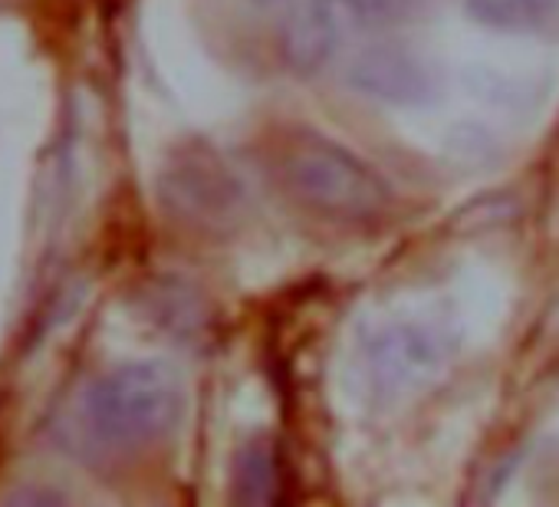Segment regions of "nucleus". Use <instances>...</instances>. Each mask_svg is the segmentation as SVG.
<instances>
[{
    "instance_id": "nucleus-1",
    "label": "nucleus",
    "mask_w": 559,
    "mask_h": 507,
    "mask_svg": "<svg viewBox=\"0 0 559 507\" xmlns=\"http://www.w3.org/2000/svg\"><path fill=\"white\" fill-rule=\"evenodd\" d=\"M185 415V386L165 363H126L86 386L76 418L103 451H139L162 441Z\"/></svg>"
},
{
    "instance_id": "nucleus-2",
    "label": "nucleus",
    "mask_w": 559,
    "mask_h": 507,
    "mask_svg": "<svg viewBox=\"0 0 559 507\" xmlns=\"http://www.w3.org/2000/svg\"><path fill=\"white\" fill-rule=\"evenodd\" d=\"M280 172L300 204L330 221L359 224L392 208L389 181L353 149L317 132H300L287 142Z\"/></svg>"
},
{
    "instance_id": "nucleus-3",
    "label": "nucleus",
    "mask_w": 559,
    "mask_h": 507,
    "mask_svg": "<svg viewBox=\"0 0 559 507\" xmlns=\"http://www.w3.org/2000/svg\"><path fill=\"white\" fill-rule=\"evenodd\" d=\"M451 353V340L431 323H392L366 346V376L376 392L402 396L435 376Z\"/></svg>"
},
{
    "instance_id": "nucleus-4",
    "label": "nucleus",
    "mask_w": 559,
    "mask_h": 507,
    "mask_svg": "<svg viewBox=\"0 0 559 507\" xmlns=\"http://www.w3.org/2000/svg\"><path fill=\"white\" fill-rule=\"evenodd\" d=\"M340 47V17L333 0H300L280 31V50L297 73L323 70Z\"/></svg>"
},
{
    "instance_id": "nucleus-5",
    "label": "nucleus",
    "mask_w": 559,
    "mask_h": 507,
    "mask_svg": "<svg viewBox=\"0 0 559 507\" xmlns=\"http://www.w3.org/2000/svg\"><path fill=\"white\" fill-rule=\"evenodd\" d=\"M349 80L356 90L389 103H412L425 93V67L392 44L359 54L349 67Z\"/></svg>"
},
{
    "instance_id": "nucleus-6",
    "label": "nucleus",
    "mask_w": 559,
    "mask_h": 507,
    "mask_svg": "<svg viewBox=\"0 0 559 507\" xmlns=\"http://www.w3.org/2000/svg\"><path fill=\"white\" fill-rule=\"evenodd\" d=\"M168 191L175 194V208L191 214V217H221L230 214L234 201H237V181L221 168V165H201L191 162L188 168H181Z\"/></svg>"
},
{
    "instance_id": "nucleus-7",
    "label": "nucleus",
    "mask_w": 559,
    "mask_h": 507,
    "mask_svg": "<svg viewBox=\"0 0 559 507\" xmlns=\"http://www.w3.org/2000/svg\"><path fill=\"white\" fill-rule=\"evenodd\" d=\"M467 14L493 31L543 34L559 27V0H467Z\"/></svg>"
},
{
    "instance_id": "nucleus-8",
    "label": "nucleus",
    "mask_w": 559,
    "mask_h": 507,
    "mask_svg": "<svg viewBox=\"0 0 559 507\" xmlns=\"http://www.w3.org/2000/svg\"><path fill=\"white\" fill-rule=\"evenodd\" d=\"M237 500L243 504H273L280 497V464L270 441H253L237 458Z\"/></svg>"
},
{
    "instance_id": "nucleus-9",
    "label": "nucleus",
    "mask_w": 559,
    "mask_h": 507,
    "mask_svg": "<svg viewBox=\"0 0 559 507\" xmlns=\"http://www.w3.org/2000/svg\"><path fill=\"white\" fill-rule=\"evenodd\" d=\"M346 8V14L366 27H385L392 21L402 17V11L408 8V0H340Z\"/></svg>"
},
{
    "instance_id": "nucleus-10",
    "label": "nucleus",
    "mask_w": 559,
    "mask_h": 507,
    "mask_svg": "<svg viewBox=\"0 0 559 507\" xmlns=\"http://www.w3.org/2000/svg\"><path fill=\"white\" fill-rule=\"evenodd\" d=\"M257 4H276V0H257Z\"/></svg>"
}]
</instances>
